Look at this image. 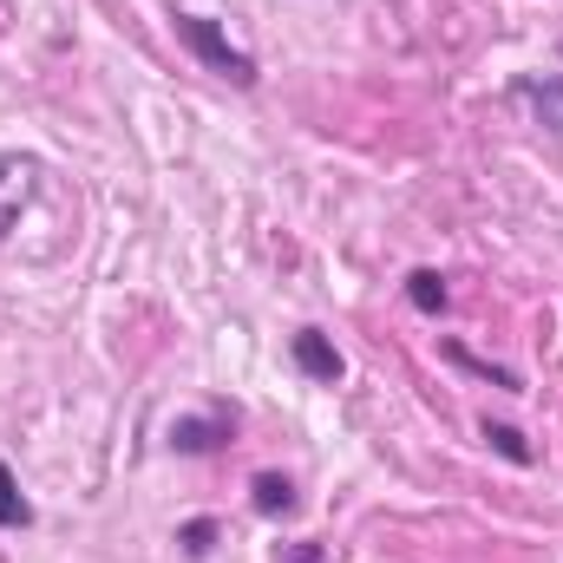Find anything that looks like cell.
Instances as JSON below:
<instances>
[{
    "label": "cell",
    "instance_id": "1",
    "mask_svg": "<svg viewBox=\"0 0 563 563\" xmlns=\"http://www.w3.org/2000/svg\"><path fill=\"white\" fill-rule=\"evenodd\" d=\"M170 20H177V40H184V46H190L217 79H230V86H243V92L263 79V73H256V59H250L243 46H230V33H223L217 20H203V13H170Z\"/></svg>",
    "mask_w": 563,
    "mask_h": 563
},
{
    "label": "cell",
    "instance_id": "2",
    "mask_svg": "<svg viewBox=\"0 0 563 563\" xmlns=\"http://www.w3.org/2000/svg\"><path fill=\"white\" fill-rule=\"evenodd\" d=\"M33 184H40V157H26V151H0V243H7V230L20 223Z\"/></svg>",
    "mask_w": 563,
    "mask_h": 563
},
{
    "label": "cell",
    "instance_id": "3",
    "mask_svg": "<svg viewBox=\"0 0 563 563\" xmlns=\"http://www.w3.org/2000/svg\"><path fill=\"white\" fill-rule=\"evenodd\" d=\"M295 367L308 374V380H321V387H334L341 380V354L328 347V334H314V328H301L295 334Z\"/></svg>",
    "mask_w": 563,
    "mask_h": 563
},
{
    "label": "cell",
    "instance_id": "4",
    "mask_svg": "<svg viewBox=\"0 0 563 563\" xmlns=\"http://www.w3.org/2000/svg\"><path fill=\"white\" fill-rule=\"evenodd\" d=\"M217 439H230V420H177L170 426V445L177 452H210Z\"/></svg>",
    "mask_w": 563,
    "mask_h": 563
},
{
    "label": "cell",
    "instance_id": "5",
    "mask_svg": "<svg viewBox=\"0 0 563 563\" xmlns=\"http://www.w3.org/2000/svg\"><path fill=\"white\" fill-rule=\"evenodd\" d=\"M26 525H33V505L20 498V485H13V472L0 459V531H26Z\"/></svg>",
    "mask_w": 563,
    "mask_h": 563
},
{
    "label": "cell",
    "instance_id": "6",
    "mask_svg": "<svg viewBox=\"0 0 563 563\" xmlns=\"http://www.w3.org/2000/svg\"><path fill=\"white\" fill-rule=\"evenodd\" d=\"M250 492H256V511H269V518H276V511H295V485H288L282 472H256Z\"/></svg>",
    "mask_w": 563,
    "mask_h": 563
},
{
    "label": "cell",
    "instance_id": "7",
    "mask_svg": "<svg viewBox=\"0 0 563 563\" xmlns=\"http://www.w3.org/2000/svg\"><path fill=\"white\" fill-rule=\"evenodd\" d=\"M407 301H413L420 314H439V308H445V282L432 276V269H413V276H407Z\"/></svg>",
    "mask_w": 563,
    "mask_h": 563
},
{
    "label": "cell",
    "instance_id": "8",
    "mask_svg": "<svg viewBox=\"0 0 563 563\" xmlns=\"http://www.w3.org/2000/svg\"><path fill=\"white\" fill-rule=\"evenodd\" d=\"M445 354H452L459 367H472V374H485L492 387H505V394H518V374H505V367H492V361H478V354H465L459 341H445Z\"/></svg>",
    "mask_w": 563,
    "mask_h": 563
},
{
    "label": "cell",
    "instance_id": "9",
    "mask_svg": "<svg viewBox=\"0 0 563 563\" xmlns=\"http://www.w3.org/2000/svg\"><path fill=\"white\" fill-rule=\"evenodd\" d=\"M485 439H492V445H498L511 465H531V445H525V432H511V426H492V420H485Z\"/></svg>",
    "mask_w": 563,
    "mask_h": 563
},
{
    "label": "cell",
    "instance_id": "10",
    "mask_svg": "<svg viewBox=\"0 0 563 563\" xmlns=\"http://www.w3.org/2000/svg\"><path fill=\"white\" fill-rule=\"evenodd\" d=\"M177 544H184V551H190V558H203V551H210V544H217V525H210V518H190V525H184V538H177Z\"/></svg>",
    "mask_w": 563,
    "mask_h": 563
},
{
    "label": "cell",
    "instance_id": "11",
    "mask_svg": "<svg viewBox=\"0 0 563 563\" xmlns=\"http://www.w3.org/2000/svg\"><path fill=\"white\" fill-rule=\"evenodd\" d=\"M276 563H328V551H321V544H288Z\"/></svg>",
    "mask_w": 563,
    "mask_h": 563
},
{
    "label": "cell",
    "instance_id": "12",
    "mask_svg": "<svg viewBox=\"0 0 563 563\" xmlns=\"http://www.w3.org/2000/svg\"><path fill=\"white\" fill-rule=\"evenodd\" d=\"M525 99H538V106H563V79H551V86H525Z\"/></svg>",
    "mask_w": 563,
    "mask_h": 563
}]
</instances>
